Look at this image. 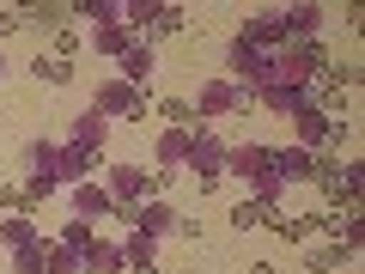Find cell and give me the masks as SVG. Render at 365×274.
<instances>
[{"mask_svg":"<svg viewBox=\"0 0 365 274\" xmlns=\"http://www.w3.org/2000/svg\"><path fill=\"white\" fill-rule=\"evenodd\" d=\"M158 110H165V116H170V122H195V110L182 104V98H165V104H158Z\"/></svg>","mask_w":365,"mask_h":274,"instance_id":"cell-2","label":"cell"},{"mask_svg":"<svg viewBox=\"0 0 365 274\" xmlns=\"http://www.w3.org/2000/svg\"><path fill=\"white\" fill-rule=\"evenodd\" d=\"M237 225H274V213L262 201H250V208H237Z\"/></svg>","mask_w":365,"mask_h":274,"instance_id":"cell-1","label":"cell"}]
</instances>
